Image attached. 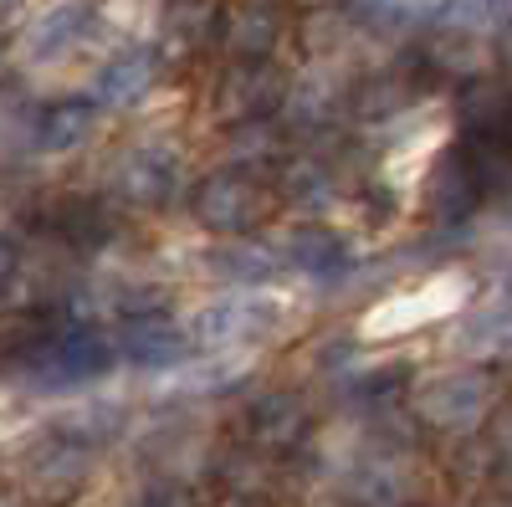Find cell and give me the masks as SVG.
<instances>
[{"label": "cell", "instance_id": "cell-1", "mask_svg": "<svg viewBox=\"0 0 512 507\" xmlns=\"http://www.w3.org/2000/svg\"><path fill=\"white\" fill-rule=\"evenodd\" d=\"M277 323H282V303L272 292L236 287V292H221V298L200 303L185 318V338H190V349L221 354V349H246L256 338H267Z\"/></svg>", "mask_w": 512, "mask_h": 507}, {"label": "cell", "instance_id": "cell-2", "mask_svg": "<svg viewBox=\"0 0 512 507\" xmlns=\"http://www.w3.org/2000/svg\"><path fill=\"white\" fill-rule=\"evenodd\" d=\"M466 303V277L461 272H441L420 287H405V292H390L384 303H374L364 313V338H400V333H415L436 318H451L456 308Z\"/></svg>", "mask_w": 512, "mask_h": 507}, {"label": "cell", "instance_id": "cell-3", "mask_svg": "<svg viewBox=\"0 0 512 507\" xmlns=\"http://www.w3.org/2000/svg\"><path fill=\"white\" fill-rule=\"evenodd\" d=\"M492 405H497V379L482 374V369L436 374L431 385H420V395H415V410L441 431H472Z\"/></svg>", "mask_w": 512, "mask_h": 507}, {"label": "cell", "instance_id": "cell-4", "mask_svg": "<svg viewBox=\"0 0 512 507\" xmlns=\"http://www.w3.org/2000/svg\"><path fill=\"white\" fill-rule=\"evenodd\" d=\"M93 31V6L88 0H57V6H47L31 26H26V57L31 62H52L72 47H82V36Z\"/></svg>", "mask_w": 512, "mask_h": 507}, {"label": "cell", "instance_id": "cell-5", "mask_svg": "<svg viewBox=\"0 0 512 507\" xmlns=\"http://www.w3.org/2000/svg\"><path fill=\"white\" fill-rule=\"evenodd\" d=\"M154 82H159V57L144 52V47H134V52H118V57H108V62L98 67L93 98H98L103 108H134L139 98L154 93Z\"/></svg>", "mask_w": 512, "mask_h": 507}, {"label": "cell", "instance_id": "cell-6", "mask_svg": "<svg viewBox=\"0 0 512 507\" xmlns=\"http://www.w3.org/2000/svg\"><path fill=\"white\" fill-rule=\"evenodd\" d=\"M118 344H123V359H128V364H139V369H169V364L185 359L190 338H185V323L134 318V323L118 333Z\"/></svg>", "mask_w": 512, "mask_h": 507}, {"label": "cell", "instance_id": "cell-7", "mask_svg": "<svg viewBox=\"0 0 512 507\" xmlns=\"http://www.w3.org/2000/svg\"><path fill=\"white\" fill-rule=\"evenodd\" d=\"M195 210H200L205 226H216V231H241V226H251L256 216H262V195H256V185L241 180V175H216V180L200 190Z\"/></svg>", "mask_w": 512, "mask_h": 507}, {"label": "cell", "instance_id": "cell-8", "mask_svg": "<svg viewBox=\"0 0 512 507\" xmlns=\"http://www.w3.org/2000/svg\"><path fill=\"white\" fill-rule=\"evenodd\" d=\"M103 364H108V349L98 344V338L72 333V338H57L52 349L36 354V379L41 385H77V379H93Z\"/></svg>", "mask_w": 512, "mask_h": 507}, {"label": "cell", "instance_id": "cell-9", "mask_svg": "<svg viewBox=\"0 0 512 507\" xmlns=\"http://www.w3.org/2000/svg\"><path fill=\"white\" fill-rule=\"evenodd\" d=\"M175 180H180V159L169 154V149H159V144H149V149H134L123 159V175H118V185H123V195L128 200H164L169 190H175Z\"/></svg>", "mask_w": 512, "mask_h": 507}, {"label": "cell", "instance_id": "cell-10", "mask_svg": "<svg viewBox=\"0 0 512 507\" xmlns=\"http://www.w3.org/2000/svg\"><path fill=\"white\" fill-rule=\"evenodd\" d=\"M246 426H251L256 446L282 451V446H292L297 436L308 431V415H303V400L297 395H262L246 410Z\"/></svg>", "mask_w": 512, "mask_h": 507}, {"label": "cell", "instance_id": "cell-11", "mask_svg": "<svg viewBox=\"0 0 512 507\" xmlns=\"http://www.w3.org/2000/svg\"><path fill=\"white\" fill-rule=\"evenodd\" d=\"M277 257H287L292 267H303V272H344L349 267V246L338 241L333 231H323V226H297L282 241Z\"/></svg>", "mask_w": 512, "mask_h": 507}, {"label": "cell", "instance_id": "cell-12", "mask_svg": "<svg viewBox=\"0 0 512 507\" xmlns=\"http://www.w3.org/2000/svg\"><path fill=\"white\" fill-rule=\"evenodd\" d=\"M451 344H456L461 354H477V359H487V354H512V308H487V313H477L472 323L456 328Z\"/></svg>", "mask_w": 512, "mask_h": 507}, {"label": "cell", "instance_id": "cell-13", "mask_svg": "<svg viewBox=\"0 0 512 507\" xmlns=\"http://www.w3.org/2000/svg\"><path fill=\"white\" fill-rule=\"evenodd\" d=\"M93 123H98V113L88 103H67V108H57L47 123H41V149H47V154H67L77 144H88Z\"/></svg>", "mask_w": 512, "mask_h": 507}, {"label": "cell", "instance_id": "cell-14", "mask_svg": "<svg viewBox=\"0 0 512 507\" xmlns=\"http://www.w3.org/2000/svg\"><path fill=\"white\" fill-rule=\"evenodd\" d=\"M226 41H231V52H241V57L272 52V41H277V11H272V6H246V11H236L231 26H226Z\"/></svg>", "mask_w": 512, "mask_h": 507}, {"label": "cell", "instance_id": "cell-15", "mask_svg": "<svg viewBox=\"0 0 512 507\" xmlns=\"http://www.w3.org/2000/svg\"><path fill=\"white\" fill-rule=\"evenodd\" d=\"M272 267H277V251H267V246H226L210 257V272L231 277L236 287H256L262 277H272Z\"/></svg>", "mask_w": 512, "mask_h": 507}, {"label": "cell", "instance_id": "cell-16", "mask_svg": "<svg viewBox=\"0 0 512 507\" xmlns=\"http://www.w3.org/2000/svg\"><path fill=\"white\" fill-rule=\"evenodd\" d=\"M492 456L502 461V467L512 472V410L497 420V431H492Z\"/></svg>", "mask_w": 512, "mask_h": 507}, {"label": "cell", "instance_id": "cell-17", "mask_svg": "<svg viewBox=\"0 0 512 507\" xmlns=\"http://www.w3.org/2000/svg\"><path fill=\"white\" fill-rule=\"evenodd\" d=\"M410 6H431V0H410Z\"/></svg>", "mask_w": 512, "mask_h": 507}, {"label": "cell", "instance_id": "cell-18", "mask_svg": "<svg viewBox=\"0 0 512 507\" xmlns=\"http://www.w3.org/2000/svg\"><path fill=\"white\" fill-rule=\"evenodd\" d=\"M6 6H11V0H0V11H6Z\"/></svg>", "mask_w": 512, "mask_h": 507}]
</instances>
